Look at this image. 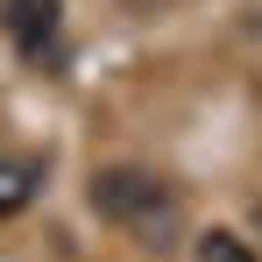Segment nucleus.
<instances>
[{"label":"nucleus","instance_id":"f257e3e1","mask_svg":"<svg viewBox=\"0 0 262 262\" xmlns=\"http://www.w3.org/2000/svg\"><path fill=\"white\" fill-rule=\"evenodd\" d=\"M92 213L114 220V227H128V234H142L149 248H170L177 227H184V206H177V191L163 184L156 170H99L92 177Z\"/></svg>","mask_w":262,"mask_h":262},{"label":"nucleus","instance_id":"f03ea898","mask_svg":"<svg viewBox=\"0 0 262 262\" xmlns=\"http://www.w3.org/2000/svg\"><path fill=\"white\" fill-rule=\"evenodd\" d=\"M0 29L14 36V50L29 64L57 57V36H64V7L57 0H0Z\"/></svg>","mask_w":262,"mask_h":262},{"label":"nucleus","instance_id":"7ed1b4c3","mask_svg":"<svg viewBox=\"0 0 262 262\" xmlns=\"http://www.w3.org/2000/svg\"><path fill=\"white\" fill-rule=\"evenodd\" d=\"M36 184H43V163H29V156H0V220H14L29 199H36Z\"/></svg>","mask_w":262,"mask_h":262},{"label":"nucleus","instance_id":"20e7f679","mask_svg":"<svg viewBox=\"0 0 262 262\" xmlns=\"http://www.w3.org/2000/svg\"><path fill=\"white\" fill-rule=\"evenodd\" d=\"M199 262H255V248H248L241 234H227V227H213V234L199 241Z\"/></svg>","mask_w":262,"mask_h":262}]
</instances>
